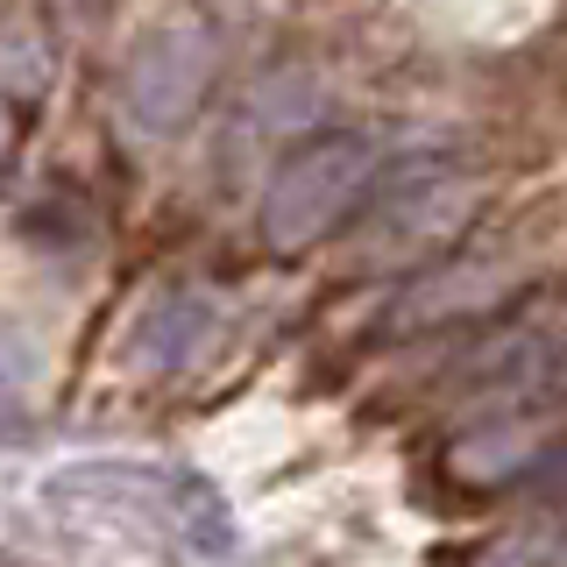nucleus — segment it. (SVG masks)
Segmentation results:
<instances>
[{
	"label": "nucleus",
	"instance_id": "1",
	"mask_svg": "<svg viewBox=\"0 0 567 567\" xmlns=\"http://www.w3.org/2000/svg\"><path fill=\"white\" fill-rule=\"evenodd\" d=\"M383 177V142L362 128L312 135L291 164H277L270 192H262V241L277 256H306L369 199V185Z\"/></svg>",
	"mask_w": 567,
	"mask_h": 567
},
{
	"label": "nucleus",
	"instance_id": "2",
	"mask_svg": "<svg viewBox=\"0 0 567 567\" xmlns=\"http://www.w3.org/2000/svg\"><path fill=\"white\" fill-rule=\"evenodd\" d=\"M213 79V43L206 29L171 22L156 35H142V50L128 58V79H121V100H128V121L142 135H177L206 100Z\"/></svg>",
	"mask_w": 567,
	"mask_h": 567
},
{
	"label": "nucleus",
	"instance_id": "3",
	"mask_svg": "<svg viewBox=\"0 0 567 567\" xmlns=\"http://www.w3.org/2000/svg\"><path fill=\"white\" fill-rule=\"evenodd\" d=\"M546 440H554V433H546L539 419H489V425H475L468 440L447 447V468L468 489H511L518 475H532L546 454H554Z\"/></svg>",
	"mask_w": 567,
	"mask_h": 567
},
{
	"label": "nucleus",
	"instance_id": "4",
	"mask_svg": "<svg viewBox=\"0 0 567 567\" xmlns=\"http://www.w3.org/2000/svg\"><path fill=\"white\" fill-rule=\"evenodd\" d=\"M213 333V306L199 291H164L142 312V362L150 369H185Z\"/></svg>",
	"mask_w": 567,
	"mask_h": 567
},
{
	"label": "nucleus",
	"instance_id": "5",
	"mask_svg": "<svg viewBox=\"0 0 567 567\" xmlns=\"http://www.w3.org/2000/svg\"><path fill=\"white\" fill-rule=\"evenodd\" d=\"M489 298H496V277H483V270H440V277H425L419 291L390 312V327H447V319L489 306Z\"/></svg>",
	"mask_w": 567,
	"mask_h": 567
},
{
	"label": "nucleus",
	"instance_id": "6",
	"mask_svg": "<svg viewBox=\"0 0 567 567\" xmlns=\"http://www.w3.org/2000/svg\"><path fill=\"white\" fill-rule=\"evenodd\" d=\"M468 567H567V525H518L496 532Z\"/></svg>",
	"mask_w": 567,
	"mask_h": 567
},
{
	"label": "nucleus",
	"instance_id": "7",
	"mask_svg": "<svg viewBox=\"0 0 567 567\" xmlns=\"http://www.w3.org/2000/svg\"><path fill=\"white\" fill-rule=\"evenodd\" d=\"M0 85L14 100H35L50 85V43L35 35V22H8L0 29Z\"/></svg>",
	"mask_w": 567,
	"mask_h": 567
},
{
	"label": "nucleus",
	"instance_id": "8",
	"mask_svg": "<svg viewBox=\"0 0 567 567\" xmlns=\"http://www.w3.org/2000/svg\"><path fill=\"white\" fill-rule=\"evenodd\" d=\"M0 135H8V128H0Z\"/></svg>",
	"mask_w": 567,
	"mask_h": 567
}]
</instances>
